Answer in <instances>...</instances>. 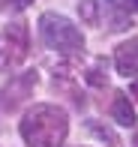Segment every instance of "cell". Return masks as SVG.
<instances>
[{
  "label": "cell",
  "instance_id": "6da1fadb",
  "mask_svg": "<svg viewBox=\"0 0 138 147\" xmlns=\"http://www.w3.org/2000/svg\"><path fill=\"white\" fill-rule=\"evenodd\" d=\"M18 132H21L24 144L30 147H60L69 135V117L57 105L39 102L21 117Z\"/></svg>",
  "mask_w": 138,
  "mask_h": 147
},
{
  "label": "cell",
  "instance_id": "7a4b0ae2",
  "mask_svg": "<svg viewBox=\"0 0 138 147\" xmlns=\"http://www.w3.org/2000/svg\"><path fill=\"white\" fill-rule=\"evenodd\" d=\"M39 36L57 54L72 57V54H81L84 51V33L66 15H57V12H42L39 15Z\"/></svg>",
  "mask_w": 138,
  "mask_h": 147
},
{
  "label": "cell",
  "instance_id": "3957f363",
  "mask_svg": "<svg viewBox=\"0 0 138 147\" xmlns=\"http://www.w3.org/2000/svg\"><path fill=\"white\" fill-rule=\"evenodd\" d=\"M30 51V30L24 21H12L0 30V69L9 72L27 60Z\"/></svg>",
  "mask_w": 138,
  "mask_h": 147
},
{
  "label": "cell",
  "instance_id": "277c9868",
  "mask_svg": "<svg viewBox=\"0 0 138 147\" xmlns=\"http://www.w3.org/2000/svg\"><path fill=\"white\" fill-rule=\"evenodd\" d=\"M36 81H39L36 72H18V75H12L9 84L0 87V108H3V111H15L18 105L33 93Z\"/></svg>",
  "mask_w": 138,
  "mask_h": 147
},
{
  "label": "cell",
  "instance_id": "5b68a950",
  "mask_svg": "<svg viewBox=\"0 0 138 147\" xmlns=\"http://www.w3.org/2000/svg\"><path fill=\"white\" fill-rule=\"evenodd\" d=\"M114 66L123 78H138V39H126L114 48Z\"/></svg>",
  "mask_w": 138,
  "mask_h": 147
},
{
  "label": "cell",
  "instance_id": "8992f818",
  "mask_svg": "<svg viewBox=\"0 0 138 147\" xmlns=\"http://www.w3.org/2000/svg\"><path fill=\"white\" fill-rule=\"evenodd\" d=\"M111 117H114L120 126H135L138 123L135 120V108H132V102H129V93H123V90L114 93V99H111Z\"/></svg>",
  "mask_w": 138,
  "mask_h": 147
},
{
  "label": "cell",
  "instance_id": "52a82bcc",
  "mask_svg": "<svg viewBox=\"0 0 138 147\" xmlns=\"http://www.w3.org/2000/svg\"><path fill=\"white\" fill-rule=\"evenodd\" d=\"M78 15H81L84 24H99V0H81Z\"/></svg>",
  "mask_w": 138,
  "mask_h": 147
},
{
  "label": "cell",
  "instance_id": "ba28073f",
  "mask_svg": "<svg viewBox=\"0 0 138 147\" xmlns=\"http://www.w3.org/2000/svg\"><path fill=\"white\" fill-rule=\"evenodd\" d=\"M90 132H93L99 141H108V147H123L120 138H117V132L108 129V126H102V123H96V120H90Z\"/></svg>",
  "mask_w": 138,
  "mask_h": 147
},
{
  "label": "cell",
  "instance_id": "9c48e42d",
  "mask_svg": "<svg viewBox=\"0 0 138 147\" xmlns=\"http://www.w3.org/2000/svg\"><path fill=\"white\" fill-rule=\"evenodd\" d=\"M84 78H87L90 84H96V87H105V84H108V75H102V60L93 66V69H87V72H84Z\"/></svg>",
  "mask_w": 138,
  "mask_h": 147
},
{
  "label": "cell",
  "instance_id": "30bf717a",
  "mask_svg": "<svg viewBox=\"0 0 138 147\" xmlns=\"http://www.w3.org/2000/svg\"><path fill=\"white\" fill-rule=\"evenodd\" d=\"M27 3H30V0H12V6H15V9H24Z\"/></svg>",
  "mask_w": 138,
  "mask_h": 147
},
{
  "label": "cell",
  "instance_id": "8fae6325",
  "mask_svg": "<svg viewBox=\"0 0 138 147\" xmlns=\"http://www.w3.org/2000/svg\"><path fill=\"white\" fill-rule=\"evenodd\" d=\"M123 3H126V9H135L138 12V0H123Z\"/></svg>",
  "mask_w": 138,
  "mask_h": 147
},
{
  "label": "cell",
  "instance_id": "7c38bea8",
  "mask_svg": "<svg viewBox=\"0 0 138 147\" xmlns=\"http://www.w3.org/2000/svg\"><path fill=\"white\" fill-rule=\"evenodd\" d=\"M129 93H132V96L138 99V84H132V90H129Z\"/></svg>",
  "mask_w": 138,
  "mask_h": 147
},
{
  "label": "cell",
  "instance_id": "4fadbf2b",
  "mask_svg": "<svg viewBox=\"0 0 138 147\" xmlns=\"http://www.w3.org/2000/svg\"><path fill=\"white\" fill-rule=\"evenodd\" d=\"M132 147H138V132H135V141H132Z\"/></svg>",
  "mask_w": 138,
  "mask_h": 147
}]
</instances>
